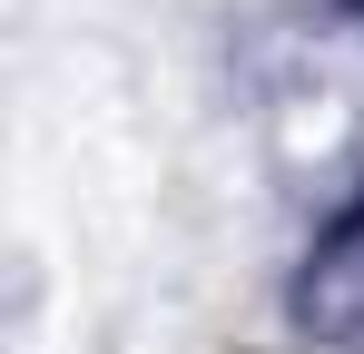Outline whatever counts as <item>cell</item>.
Wrapping results in <instances>:
<instances>
[{
  "mask_svg": "<svg viewBox=\"0 0 364 354\" xmlns=\"http://www.w3.org/2000/svg\"><path fill=\"white\" fill-rule=\"evenodd\" d=\"M296 325L335 354H364V207H345L315 236V256L296 276Z\"/></svg>",
  "mask_w": 364,
  "mask_h": 354,
  "instance_id": "1",
  "label": "cell"
}]
</instances>
